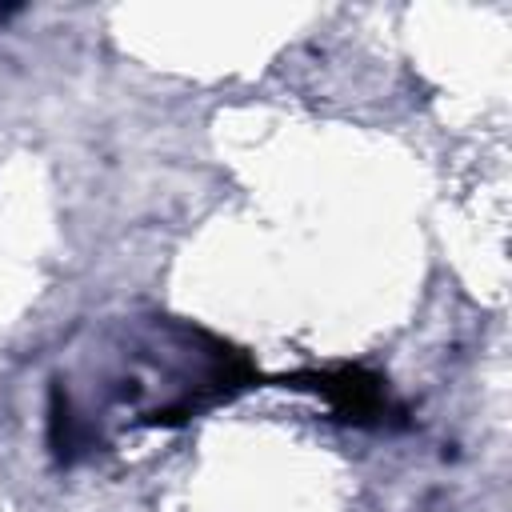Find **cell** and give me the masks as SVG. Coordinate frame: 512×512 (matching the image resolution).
I'll return each mask as SVG.
<instances>
[{
	"label": "cell",
	"mask_w": 512,
	"mask_h": 512,
	"mask_svg": "<svg viewBox=\"0 0 512 512\" xmlns=\"http://www.w3.org/2000/svg\"><path fill=\"white\" fill-rule=\"evenodd\" d=\"M376 380L360 384V372H336V376H324V392L344 408V412H368L376 404Z\"/></svg>",
	"instance_id": "1"
}]
</instances>
